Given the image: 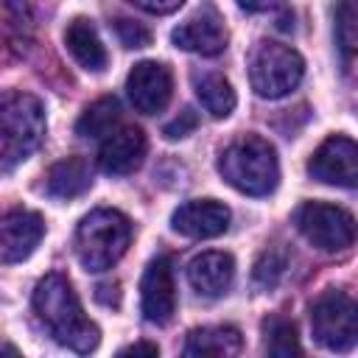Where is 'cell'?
I'll use <instances>...</instances> for the list:
<instances>
[{"mask_svg": "<svg viewBox=\"0 0 358 358\" xmlns=\"http://www.w3.org/2000/svg\"><path fill=\"white\" fill-rule=\"evenodd\" d=\"M34 310L50 336L73 350V352H92L101 341V330L95 322L84 316V308L64 274H45L34 288Z\"/></svg>", "mask_w": 358, "mask_h": 358, "instance_id": "1", "label": "cell"}, {"mask_svg": "<svg viewBox=\"0 0 358 358\" xmlns=\"http://www.w3.org/2000/svg\"><path fill=\"white\" fill-rule=\"evenodd\" d=\"M218 173L229 187L246 196H268L280 182L277 151L257 134L232 140L218 157Z\"/></svg>", "mask_w": 358, "mask_h": 358, "instance_id": "2", "label": "cell"}, {"mask_svg": "<svg viewBox=\"0 0 358 358\" xmlns=\"http://www.w3.org/2000/svg\"><path fill=\"white\" fill-rule=\"evenodd\" d=\"M131 243V221L112 207L87 213L76 227V257L87 271L112 268Z\"/></svg>", "mask_w": 358, "mask_h": 358, "instance_id": "3", "label": "cell"}, {"mask_svg": "<svg viewBox=\"0 0 358 358\" xmlns=\"http://www.w3.org/2000/svg\"><path fill=\"white\" fill-rule=\"evenodd\" d=\"M45 137V109L36 95L22 90L0 92V165L28 159Z\"/></svg>", "mask_w": 358, "mask_h": 358, "instance_id": "4", "label": "cell"}, {"mask_svg": "<svg viewBox=\"0 0 358 358\" xmlns=\"http://www.w3.org/2000/svg\"><path fill=\"white\" fill-rule=\"evenodd\" d=\"M302 76H305V62L294 48L271 39L257 42L249 59V81L260 98L268 101L285 98L299 87Z\"/></svg>", "mask_w": 358, "mask_h": 358, "instance_id": "5", "label": "cell"}, {"mask_svg": "<svg viewBox=\"0 0 358 358\" xmlns=\"http://www.w3.org/2000/svg\"><path fill=\"white\" fill-rule=\"evenodd\" d=\"M310 327L322 347L350 352L358 338V308L344 291H324L310 302Z\"/></svg>", "mask_w": 358, "mask_h": 358, "instance_id": "6", "label": "cell"}, {"mask_svg": "<svg viewBox=\"0 0 358 358\" xmlns=\"http://www.w3.org/2000/svg\"><path fill=\"white\" fill-rule=\"evenodd\" d=\"M294 224L305 241L322 252H344L355 241V218L336 204L305 201L294 213Z\"/></svg>", "mask_w": 358, "mask_h": 358, "instance_id": "7", "label": "cell"}, {"mask_svg": "<svg viewBox=\"0 0 358 358\" xmlns=\"http://www.w3.org/2000/svg\"><path fill=\"white\" fill-rule=\"evenodd\" d=\"M140 310L148 324H168L176 313V285H173V268L171 257L159 255L154 257L140 280Z\"/></svg>", "mask_w": 358, "mask_h": 358, "instance_id": "8", "label": "cell"}, {"mask_svg": "<svg viewBox=\"0 0 358 358\" xmlns=\"http://www.w3.org/2000/svg\"><path fill=\"white\" fill-rule=\"evenodd\" d=\"M308 173L324 185L355 187L358 185V148H355V143L344 134L327 137L313 151V157L308 159Z\"/></svg>", "mask_w": 358, "mask_h": 358, "instance_id": "9", "label": "cell"}, {"mask_svg": "<svg viewBox=\"0 0 358 358\" xmlns=\"http://www.w3.org/2000/svg\"><path fill=\"white\" fill-rule=\"evenodd\" d=\"M173 92V78L171 70L162 62H137L126 78V95L131 106L143 115H159Z\"/></svg>", "mask_w": 358, "mask_h": 358, "instance_id": "10", "label": "cell"}, {"mask_svg": "<svg viewBox=\"0 0 358 358\" xmlns=\"http://www.w3.org/2000/svg\"><path fill=\"white\" fill-rule=\"evenodd\" d=\"M171 229L182 238H218L229 229V207L215 199H193L173 210Z\"/></svg>", "mask_w": 358, "mask_h": 358, "instance_id": "11", "label": "cell"}, {"mask_svg": "<svg viewBox=\"0 0 358 358\" xmlns=\"http://www.w3.org/2000/svg\"><path fill=\"white\" fill-rule=\"evenodd\" d=\"M45 235V221L34 210H8L0 215V263H20L31 257Z\"/></svg>", "mask_w": 358, "mask_h": 358, "instance_id": "12", "label": "cell"}, {"mask_svg": "<svg viewBox=\"0 0 358 358\" xmlns=\"http://www.w3.org/2000/svg\"><path fill=\"white\" fill-rule=\"evenodd\" d=\"M171 39L182 50H190L199 56H218L227 48V28H224V20L218 17V11L207 3L193 17H187L179 28H173Z\"/></svg>", "mask_w": 358, "mask_h": 358, "instance_id": "13", "label": "cell"}, {"mask_svg": "<svg viewBox=\"0 0 358 358\" xmlns=\"http://www.w3.org/2000/svg\"><path fill=\"white\" fill-rule=\"evenodd\" d=\"M143 157H145V134L137 126H123L117 131H109V137L103 140L98 151V165L106 173L123 176L140 168Z\"/></svg>", "mask_w": 358, "mask_h": 358, "instance_id": "14", "label": "cell"}, {"mask_svg": "<svg viewBox=\"0 0 358 358\" xmlns=\"http://www.w3.org/2000/svg\"><path fill=\"white\" fill-rule=\"evenodd\" d=\"M235 280V260L227 252H201L187 263V282L201 296H221Z\"/></svg>", "mask_w": 358, "mask_h": 358, "instance_id": "15", "label": "cell"}, {"mask_svg": "<svg viewBox=\"0 0 358 358\" xmlns=\"http://www.w3.org/2000/svg\"><path fill=\"white\" fill-rule=\"evenodd\" d=\"M64 45L70 50V56L90 73H101L106 67V48L98 36V28L92 25V20L87 17H76L67 22L64 31Z\"/></svg>", "mask_w": 358, "mask_h": 358, "instance_id": "16", "label": "cell"}, {"mask_svg": "<svg viewBox=\"0 0 358 358\" xmlns=\"http://www.w3.org/2000/svg\"><path fill=\"white\" fill-rule=\"evenodd\" d=\"M241 333L229 324H215V327H196L187 333V341L182 347L185 355L196 358H227L241 352Z\"/></svg>", "mask_w": 358, "mask_h": 358, "instance_id": "17", "label": "cell"}, {"mask_svg": "<svg viewBox=\"0 0 358 358\" xmlns=\"http://www.w3.org/2000/svg\"><path fill=\"white\" fill-rule=\"evenodd\" d=\"M90 185H92V171L81 157L59 159L56 165H50L45 176V190L53 199H76L84 190H90Z\"/></svg>", "mask_w": 358, "mask_h": 358, "instance_id": "18", "label": "cell"}, {"mask_svg": "<svg viewBox=\"0 0 358 358\" xmlns=\"http://www.w3.org/2000/svg\"><path fill=\"white\" fill-rule=\"evenodd\" d=\"M193 87H196V95H199L201 106H204L213 117H227V115H232L238 98H235L232 84H229L221 73H199V76H193Z\"/></svg>", "mask_w": 358, "mask_h": 358, "instance_id": "19", "label": "cell"}, {"mask_svg": "<svg viewBox=\"0 0 358 358\" xmlns=\"http://www.w3.org/2000/svg\"><path fill=\"white\" fill-rule=\"evenodd\" d=\"M120 120V103L115 95H103L98 101H92L81 117L76 120V134L78 137H103L115 129V123Z\"/></svg>", "mask_w": 358, "mask_h": 358, "instance_id": "20", "label": "cell"}, {"mask_svg": "<svg viewBox=\"0 0 358 358\" xmlns=\"http://www.w3.org/2000/svg\"><path fill=\"white\" fill-rule=\"evenodd\" d=\"M263 336H266V352H268V355L291 358V355H299V352H302L294 322H288V319H282V316L266 319V322H263Z\"/></svg>", "mask_w": 358, "mask_h": 358, "instance_id": "21", "label": "cell"}, {"mask_svg": "<svg viewBox=\"0 0 358 358\" xmlns=\"http://www.w3.org/2000/svg\"><path fill=\"white\" fill-rule=\"evenodd\" d=\"M285 268H288V255H285V249L268 246V249H263L260 257L255 260L252 280H255L260 288H274V285L282 280Z\"/></svg>", "mask_w": 358, "mask_h": 358, "instance_id": "22", "label": "cell"}, {"mask_svg": "<svg viewBox=\"0 0 358 358\" xmlns=\"http://www.w3.org/2000/svg\"><path fill=\"white\" fill-rule=\"evenodd\" d=\"M355 0H341L336 8V42L341 48V56L347 64H352L355 56V42H358V31H355Z\"/></svg>", "mask_w": 358, "mask_h": 358, "instance_id": "23", "label": "cell"}, {"mask_svg": "<svg viewBox=\"0 0 358 358\" xmlns=\"http://www.w3.org/2000/svg\"><path fill=\"white\" fill-rule=\"evenodd\" d=\"M115 31H117V39L126 48H145L151 42V31L140 20H131V17H120L115 22Z\"/></svg>", "mask_w": 358, "mask_h": 358, "instance_id": "24", "label": "cell"}, {"mask_svg": "<svg viewBox=\"0 0 358 358\" xmlns=\"http://www.w3.org/2000/svg\"><path fill=\"white\" fill-rule=\"evenodd\" d=\"M196 126H199V115H196L190 106H185L171 123H165L162 134H165L168 140H182V137H187L190 131H196Z\"/></svg>", "mask_w": 358, "mask_h": 358, "instance_id": "25", "label": "cell"}, {"mask_svg": "<svg viewBox=\"0 0 358 358\" xmlns=\"http://www.w3.org/2000/svg\"><path fill=\"white\" fill-rule=\"evenodd\" d=\"M95 299L106 308H117L120 305V285L117 282H101L95 288Z\"/></svg>", "mask_w": 358, "mask_h": 358, "instance_id": "26", "label": "cell"}, {"mask_svg": "<svg viewBox=\"0 0 358 358\" xmlns=\"http://www.w3.org/2000/svg\"><path fill=\"white\" fill-rule=\"evenodd\" d=\"M134 6H140V8H145V11H151V14H171V11H176L185 0H131Z\"/></svg>", "mask_w": 358, "mask_h": 358, "instance_id": "27", "label": "cell"}, {"mask_svg": "<svg viewBox=\"0 0 358 358\" xmlns=\"http://www.w3.org/2000/svg\"><path fill=\"white\" fill-rule=\"evenodd\" d=\"M243 11H252V14H260V11H271L277 6H282L285 0H235Z\"/></svg>", "mask_w": 358, "mask_h": 358, "instance_id": "28", "label": "cell"}, {"mask_svg": "<svg viewBox=\"0 0 358 358\" xmlns=\"http://www.w3.org/2000/svg\"><path fill=\"white\" fill-rule=\"evenodd\" d=\"M159 347L157 344H148V341H137V344H129L120 350V355H157Z\"/></svg>", "mask_w": 358, "mask_h": 358, "instance_id": "29", "label": "cell"}]
</instances>
